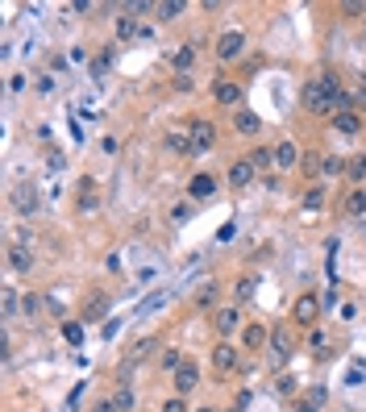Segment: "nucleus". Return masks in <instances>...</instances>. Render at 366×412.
<instances>
[{"instance_id": "obj_1", "label": "nucleus", "mask_w": 366, "mask_h": 412, "mask_svg": "<svg viewBox=\"0 0 366 412\" xmlns=\"http://www.w3.org/2000/svg\"><path fill=\"white\" fill-rule=\"evenodd\" d=\"M342 79H337V71H320L312 75L308 84H304V92H300V104L312 113V117H329L333 121V113H337V96H342Z\"/></svg>"}, {"instance_id": "obj_2", "label": "nucleus", "mask_w": 366, "mask_h": 412, "mask_svg": "<svg viewBox=\"0 0 366 412\" xmlns=\"http://www.w3.org/2000/svg\"><path fill=\"white\" fill-rule=\"evenodd\" d=\"M270 363L275 366H288L292 363V354H295V333H292V325L288 321H275L270 325Z\"/></svg>"}, {"instance_id": "obj_3", "label": "nucleus", "mask_w": 366, "mask_h": 412, "mask_svg": "<svg viewBox=\"0 0 366 412\" xmlns=\"http://www.w3.org/2000/svg\"><path fill=\"white\" fill-rule=\"evenodd\" d=\"M320 313H325V304H320L317 291H300V296H295V304H292V321H295V329H317Z\"/></svg>"}, {"instance_id": "obj_4", "label": "nucleus", "mask_w": 366, "mask_h": 412, "mask_svg": "<svg viewBox=\"0 0 366 412\" xmlns=\"http://www.w3.org/2000/svg\"><path fill=\"white\" fill-rule=\"evenodd\" d=\"M213 54H217L220 63H238V59L245 54V34L242 29H225V34H217Z\"/></svg>"}, {"instance_id": "obj_5", "label": "nucleus", "mask_w": 366, "mask_h": 412, "mask_svg": "<svg viewBox=\"0 0 366 412\" xmlns=\"http://www.w3.org/2000/svg\"><path fill=\"white\" fill-rule=\"evenodd\" d=\"M213 329H217L220 341H229L238 329H242V304H220L213 313Z\"/></svg>"}, {"instance_id": "obj_6", "label": "nucleus", "mask_w": 366, "mask_h": 412, "mask_svg": "<svg viewBox=\"0 0 366 412\" xmlns=\"http://www.w3.org/2000/svg\"><path fill=\"white\" fill-rule=\"evenodd\" d=\"M188 134H192V154H208L217 146V125L208 121V117H195L188 125Z\"/></svg>"}, {"instance_id": "obj_7", "label": "nucleus", "mask_w": 366, "mask_h": 412, "mask_svg": "<svg viewBox=\"0 0 366 412\" xmlns=\"http://www.w3.org/2000/svg\"><path fill=\"white\" fill-rule=\"evenodd\" d=\"M213 366H217V375L242 371V350H238L233 341H217V346H213Z\"/></svg>"}, {"instance_id": "obj_8", "label": "nucleus", "mask_w": 366, "mask_h": 412, "mask_svg": "<svg viewBox=\"0 0 366 412\" xmlns=\"http://www.w3.org/2000/svg\"><path fill=\"white\" fill-rule=\"evenodd\" d=\"M213 100H217L220 109H242V84H233V79H225V75H217L213 79Z\"/></svg>"}, {"instance_id": "obj_9", "label": "nucleus", "mask_w": 366, "mask_h": 412, "mask_svg": "<svg viewBox=\"0 0 366 412\" xmlns=\"http://www.w3.org/2000/svg\"><path fill=\"white\" fill-rule=\"evenodd\" d=\"M171 383H175V396H183V400H188V396L200 388V366L188 358V363H183V366H179V371L171 375Z\"/></svg>"}, {"instance_id": "obj_10", "label": "nucleus", "mask_w": 366, "mask_h": 412, "mask_svg": "<svg viewBox=\"0 0 366 412\" xmlns=\"http://www.w3.org/2000/svg\"><path fill=\"white\" fill-rule=\"evenodd\" d=\"M217 175H208V171H200V175H192V179H188V200H213V196H217Z\"/></svg>"}, {"instance_id": "obj_11", "label": "nucleus", "mask_w": 366, "mask_h": 412, "mask_svg": "<svg viewBox=\"0 0 366 412\" xmlns=\"http://www.w3.org/2000/svg\"><path fill=\"white\" fill-rule=\"evenodd\" d=\"M333 129H337V134H342V138H358V134H362V113H358V109H345V113H333Z\"/></svg>"}, {"instance_id": "obj_12", "label": "nucleus", "mask_w": 366, "mask_h": 412, "mask_svg": "<svg viewBox=\"0 0 366 412\" xmlns=\"http://www.w3.org/2000/svg\"><path fill=\"white\" fill-rule=\"evenodd\" d=\"M254 179H258V167L250 159H233L229 163V188H250Z\"/></svg>"}, {"instance_id": "obj_13", "label": "nucleus", "mask_w": 366, "mask_h": 412, "mask_svg": "<svg viewBox=\"0 0 366 412\" xmlns=\"http://www.w3.org/2000/svg\"><path fill=\"white\" fill-rule=\"evenodd\" d=\"M195 59H200V46H195V42H183V46H175V54H171V71H175V75H192Z\"/></svg>"}, {"instance_id": "obj_14", "label": "nucleus", "mask_w": 366, "mask_h": 412, "mask_svg": "<svg viewBox=\"0 0 366 412\" xmlns=\"http://www.w3.org/2000/svg\"><path fill=\"white\" fill-rule=\"evenodd\" d=\"M233 129H238V134H242V138H258V134H263V117H258V113H254V109H238V113H233Z\"/></svg>"}, {"instance_id": "obj_15", "label": "nucleus", "mask_w": 366, "mask_h": 412, "mask_svg": "<svg viewBox=\"0 0 366 412\" xmlns=\"http://www.w3.org/2000/svg\"><path fill=\"white\" fill-rule=\"evenodd\" d=\"M300 159H304V150H300L292 138H283V142L275 146V167H279V171H292Z\"/></svg>"}, {"instance_id": "obj_16", "label": "nucleus", "mask_w": 366, "mask_h": 412, "mask_svg": "<svg viewBox=\"0 0 366 412\" xmlns=\"http://www.w3.org/2000/svg\"><path fill=\"white\" fill-rule=\"evenodd\" d=\"M13 204H17V213H21V217H34V213H38V204H42V200H38V188H34V184H21V188L13 192Z\"/></svg>"}, {"instance_id": "obj_17", "label": "nucleus", "mask_w": 366, "mask_h": 412, "mask_svg": "<svg viewBox=\"0 0 366 412\" xmlns=\"http://www.w3.org/2000/svg\"><path fill=\"white\" fill-rule=\"evenodd\" d=\"M267 341H270V325H263V321H250V325L242 329V346H245V350H263Z\"/></svg>"}, {"instance_id": "obj_18", "label": "nucleus", "mask_w": 366, "mask_h": 412, "mask_svg": "<svg viewBox=\"0 0 366 412\" xmlns=\"http://www.w3.org/2000/svg\"><path fill=\"white\" fill-rule=\"evenodd\" d=\"M75 204H79V213L100 208V188H96V179H92V175H83V179H79V200H75Z\"/></svg>"}, {"instance_id": "obj_19", "label": "nucleus", "mask_w": 366, "mask_h": 412, "mask_svg": "<svg viewBox=\"0 0 366 412\" xmlns=\"http://www.w3.org/2000/svg\"><path fill=\"white\" fill-rule=\"evenodd\" d=\"M163 150L167 154H192V134L188 129H167L163 134Z\"/></svg>"}, {"instance_id": "obj_20", "label": "nucleus", "mask_w": 366, "mask_h": 412, "mask_svg": "<svg viewBox=\"0 0 366 412\" xmlns=\"http://www.w3.org/2000/svg\"><path fill=\"white\" fill-rule=\"evenodd\" d=\"M113 63H117V50H113V46H104V50H100V54H96V59L88 63V75H92V79H96V84H100L104 75L113 71Z\"/></svg>"}, {"instance_id": "obj_21", "label": "nucleus", "mask_w": 366, "mask_h": 412, "mask_svg": "<svg viewBox=\"0 0 366 412\" xmlns=\"http://www.w3.org/2000/svg\"><path fill=\"white\" fill-rule=\"evenodd\" d=\"M217 300H220V283L217 279H213V283H204V288L195 291V313H208V308H213V313H217Z\"/></svg>"}, {"instance_id": "obj_22", "label": "nucleus", "mask_w": 366, "mask_h": 412, "mask_svg": "<svg viewBox=\"0 0 366 412\" xmlns=\"http://www.w3.org/2000/svg\"><path fill=\"white\" fill-rule=\"evenodd\" d=\"M342 213H345V217H354V221L366 217V192H362V188H350V192H345Z\"/></svg>"}, {"instance_id": "obj_23", "label": "nucleus", "mask_w": 366, "mask_h": 412, "mask_svg": "<svg viewBox=\"0 0 366 412\" xmlns=\"http://www.w3.org/2000/svg\"><path fill=\"white\" fill-rule=\"evenodd\" d=\"M113 34H117V42H133V38H142V25H138L133 13H121L117 25H113Z\"/></svg>"}, {"instance_id": "obj_24", "label": "nucleus", "mask_w": 366, "mask_h": 412, "mask_svg": "<svg viewBox=\"0 0 366 412\" xmlns=\"http://www.w3.org/2000/svg\"><path fill=\"white\" fill-rule=\"evenodd\" d=\"M9 267L17 271V275H29L34 271V254H25L21 246H9Z\"/></svg>"}, {"instance_id": "obj_25", "label": "nucleus", "mask_w": 366, "mask_h": 412, "mask_svg": "<svg viewBox=\"0 0 366 412\" xmlns=\"http://www.w3.org/2000/svg\"><path fill=\"white\" fill-rule=\"evenodd\" d=\"M188 363V358H183V350H179V346H163V354H158V366H163V371H179V366Z\"/></svg>"}, {"instance_id": "obj_26", "label": "nucleus", "mask_w": 366, "mask_h": 412, "mask_svg": "<svg viewBox=\"0 0 366 412\" xmlns=\"http://www.w3.org/2000/svg\"><path fill=\"white\" fill-rule=\"evenodd\" d=\"M0 308H4V321L21 316V296H17V288H4V296H0Z\"/></svg>"}, {"instance_id": "obj_27", "label": "nucleus", "mask_w": 366, "mask_h": 412, "mask_svg": "<svg viewBox=\"0 0 366 412\" xmlns=\"http://www.w3.org/2000/svg\"><path fill=\"white\" fill-rule=\"evenodd\" d=\"M245 159H250L258 171H270V167H275V146H258V150H250Z\"/></svg>"}, {"instance_id": "obj_28", "label": "nucleus", "mask_w": 366, "mask_h": 412, "mask_svg": "<svg viewBox=\"0 0 366 412\" xmlns=\"http://www.w3.org/2000/svg\"><path fill=\"white\" fill-rule=\"evenodd\" d=\"M113 404H117V412H133V404H138V400H133V388L121 383V388L113 391Z\"/></svg>"}, {"instance_id": "obj_29", "label": "nucleus", "mask_w": 366, "mask_h": 412, "mask_svg": "<svg viewBox=\"0 0 366 412\" xmlns=\"http://www.w3.org/2000/svg\"><path fill=\"white\" fill-rule=\"evenodd\" d=\"M183 9H188V4H183V0H163V4H158V9H154V13H158V21H175V17H179V13H183Z\"/></svg>"}, {"instance_id": "obj_30", "label": "nucleus", "mask_w": 366, "mask_h": 412, "mask_svg": "<svg viewBox=\"0 0 366 412\" xmlns=\"http://www.w3.org/2000/svg\"><path fill=\"white\" fill-rule=\"evenodd\" d=\"M342 171H350V167H345L337 154H325V159H320V175H325V179H333V175H342Z\"/></svg>"}, {"instance_id": "obj_31", "label": "nucleus", "mask_w": 366, "mask_h": 412, "mask_svg": "<svg viewBox=\"0 0 366 412\" xmlns=\"http://www.w3.org/2000/svg\"><path fill=\"white\" fill-rule=\"evenodd\" d=\"M42 313V296H34V291H25L21 296V316L25 321H34V316Z\"/></svg>"}, {"instance_id": "obj_32", "label": "nucleus", "mask_w": 366, "mask_h": 412, "mask_svg": "<svg viewBox=\"0 0 366 412\" xmlns=\"http://www.w3.org/2000/svg\"><path fill=\"white\" fill-rule=\"evenodd\" d=\"M104 313H108V300L100 296V300H92V304L83 308V321H100V316H104Z\"/></svg>"}, {"instance_id": "obj_33", "label": "nucleus", "mask_w": 366, "mask_h": 412, "mask_svg": "<svg viewBox=\"0 0 366 412\" xmlns=\"http://www.w3.org/2000/svg\"><path fill=\"white\" fill-rule=\"evenodd\" d=\"M345 175H350V184H354V188H358V184H362V179H366V154H362V159H354V163H350V171H345Z\"/></svg>"}, {"instance_id": "obj_34", "label": "nucleus", "mask_w": 366, "mask_h": 412, "mask_svg": "<svg viewBox=\"0 0 366 412\" xmlns=\"http://www.w3.org/2000/svg\"><path fill=\"white\" fill-rule=\"evenodd\" d=\"M320 204H325V184H317V188L304 192V208H320Z\"/></svg>"}, {"instance_id": "obj_35", "label": "nucleus", "mask_w": 366, "mask_h": 412, "mask_svg": "<svg viewBox=\"0 0 366 412\" xmlns=\"http://www.w3.org/2000/svg\"><path fill=\"white\" fill-rule=\"evenodd\" d=\"M254 283H258V279H254V275H242V279H238V300H254Z\"/></svg>"}, {"instance_id": "obj_36", "label": "nucleus", "mask_w": 366, "mask_h": 412, "mask_svg": "<svg viewBox=\"0 0 366 412\" xmlns=\"http://www.w3.org/2000/svg\"><path fill=\"white\" fill-rule=\"evenodd\" d=\"M63 338L71 341V346H79V341H83V325H79V321H67V325H63Z\"/></svg>"}, {"instance_id": "obj_37", "label": "nucleus", "mask_w": 366, "mask_h": 412, "mask_svg": "<svg viewBox=\"0 0 366 412\" xmlns=\"http://www.w3.org/2000/svg\"><path fill=\"white\" fill-rule=\"evenodd\" d=\"M158 412H192V408H188L183 396H171V400H163V408H158Z\"/></svg>"}, {"instance_id": "obj_38", "label": "nucleus", "mask_w": 366, "mask_h": 412, "mask_svg": "<svg viewBox=\"0 0 366 412\" xmlns=\"http://www.w3.org/2000/svg\"><path fill=\"white\" fill-rule=\"evenodd\" d=\"M342 13H345V17H366V0H345Z\"/></svg>"}, {"instance_id": "obj_39", "label": "nucleus", "mask_w": 366, "mask_h": 412, "mask_svg": "<svg viewBox=\"0 0 366 412\" xmlns=\"http://www.w3.org/2000/svg\"><path fill=\"white\" fill-rule=\"evenodd\" d=\"M188 217H192V200H183V204H175V208H171V221H175V225H183Z\"/></svg>"}, {"instance_id": "obj_40", "label": "nucleus", "mask_w": 366, "mask_h": 412, "mask_svg": "<svg viewBox=\"0 0 366 412\" xmlns=\"http://www.w3.org/2000/svg\"><path fill=\"white\" fill-rule=\"evenodd\" d=\"M350 92H354V104H358V109L366 113V75L358 79V84H354V88H350Z\"/></svg>"}, {"instance_id": "obj_41", "label": "nucleus", "mask_w": 366, "mask_h": 412, "mask_svg": "<svg viewBox=\"0 0 366 412\" xmlns=\"http://www.w3.org/2000/svg\"><path fill=\"white\" fill-rule=\"evenodd\" d=\"M275 391H279V396H292V391H295V379H292V375H279V379H275Z\"/></svg>"}, {"instance_id": "obj_42", "label": "nucleus", "mask_w": 366, "mask_h": 412, "mask_svg": "<svg viewBox=\"0 0 366 412\" xmlns=\"http://www.w3.org/2000/svg\"><path fill=\"white\" fill-rule=\"evenodd\" d=\"M171 88H175V92H192V88H195V79H192V75H175V79H171Z\"/></svg>"}, {"instance_id": "obj_43", "label": "nucleus", "mask_w": 366, "mask_h": 412, "mask_svg": "<svg viewBox=\"0 0 366 412\" xmlns=\"http://www.w3.org/2000/svg\"><path fill=\"white\" fill-rule=\"evenodd\" d=\"M308 346H312V354H325V333L312 329V333H308Z\"/></svg>"}, {"instance_id": "obj_44", "label": "nucleus", "mask_w": 366, "mask_h": 412, "mask_svg": "<svg viewBox=\"0 0 366 412\" xmlns=\"http://www.w3.org/2000/svg\"><path fill=\"white\" fill-rule=\"evenodd\" d=\"M38 92H42V96L54 92V75H38Z\"/></svg>"}, {"instance_id": "obj_45", "label": "nucleus", "mask_w": 366, "mask_h": 412, "mask_svg": "<svg viewBox=\"0 0 366 412\" xmlns=\"http://www.w3.org/2000/svg\"><path fill=\"white\" fill-rule=\"evenodd\" d=\"M92 412H117V404H113V400H96V404H92Z\"/></svg>"}, {"instance_id": "obj_46", "label": "nucleus", "mask_w": 366, "mask_h": 412, "mask_svg": "<svg viewBox=\"0 0 366 412\" xmlns=\"http://www.w3.org/2000/svg\"><path fill=\"white\" fill-rule=\"evenodd\" d=\"M192 412H217V408H208V404H200V408H192Z\"/></svg>"}, {"instance_id": "obj_47", "label": "nucleus", "mask_w": 366, "mask_h": 412, "mask_svg": "<svg viewBox=\"0 0 366 412\" xmlns=\"http://www.w3.org/2000/svg\"><path fill=\"white\" fill-rule=\"evenodd\" d=\"M362 42H366V17H362Z\"/></svg>"}, {"instance_id": "obj_48", "label": "nucleus", "mask_w": 366, "mask_h": 412, "mask_svg": "<svg viewBox=\"0 0 366 412\" xmlns=\"http://www.w3.org/2000/svg\"><path fill=\"white\" fill-rule=\"evenodd\" d=\"M229 412H242V408H229Z\"/></svg>"}]
</instances>
